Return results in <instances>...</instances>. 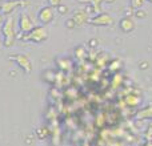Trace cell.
Segmentation results:
<instances>
[{"mask_svg": "<svg viewBox=\"0 0 152 146\" xmlns=\"http://www.w3.org/2000/svg\"><path fill=\"white\" fill-rule=\"evenodd\" d=\"M0 32H1L3 47L4 48L13 47L15 40H16V37H18V33H16V29H15V19H13L11 15L3 20Z\"/></svg>", "mask_w": 152, "mask_h": 146, "instance_id": "cell-1", "label": "cell"}, {"mask_svg": "<svg viewBox=\"0 0 152 146\" xmlns=\"http://www.w3.org/2000/svg\"><path fill=\"white\" fill-rule=\"evenodd\" d=\"M20 36L23 41H32L35 44H42L48 40L50 33L44 25H35V28L29 33H20Z\"/></svg>", "mask_w": 152, "mask_h": 146, "instance_id": "cell-2", "label": "cell"}, {"mask_svg": "<svg viewBox=\"0 0 152 146\" xmlns=\"http://www.w3.org/2000/svg\"><path fill=\"white\" fill-rule=\"evenodd\" d=\"M10 59L15 61L16 65L26 74H29L32 72V61L28 55H26V53H15V55H11Z\"/></svg>", "mask_w": 152, "mask_h": 146, "instance_id": "cell-3", "label": "cell"}, {"mask_svg": "<svg viewBox=\"0 0 152 146\" xmlns=\"http://www.w3.org/2000/svg\"><path fill=\"white\" fill-rule=\"evenodd\" d=\"M88 24L94 27H110L113 24V17L107 12H99L95 16L89 17Z\"/></svg>", "mask_w": 152, "mask_h": 146, "instance_id": "cell-4", "label": "cell"}, {"mask_svg": "<svg viewBox=\"0 0 152 146\" xmlns=\"http://www.w3.org/2000/svg\"><path fill=\"white\" fill-rule=\"evenodd\" d=\"M37 20H39V23L42 24V25H48V24H51L53 20H55V11H53V8L51 7H43L39 9V12H37Z\"/></svg>", "mask_w": 152, "mask_h": 146, "instance_id": "cell-5", "label": "cell"}, {"mask_svg": "<svg viewBox=\"0 0 152 146\" xmlns=\"http://www.w3.org/2000/svg\"><path fill=\"white\" fill-rule=\"evenodd\" d=\"M35 28V23L31 19V16L26 12H21L19 15V29L20 33H29Z\"/></svg>", "mask_w": 152, "mask_h": 146, "instance_id": "cell-6", "label": "cell"}, {"mask_svg": "<svg viewBox=\"0 0 152 146\" xmlns=\"http://www.w3.org/2000/svg\"><path fill=\"white\" fill-rule=\"evenodd\" d=\"M21 4H23V1H20V0H5L0 4V12L4 16H10Z\"/></svg>", "mask_w": 152, "mask_h": 146, "instance_id": "cell-7", "label": "cell"}, {"mask_svg": "<svg viewBox=\"0 0 152 146\" xmlns=\"http://www.w3.org/2000/svg\"><path fill=\"white\" fill-rule=\"evenodd\" d=\"M135 27H136V24H135V20L132 19V16H124V17H121L120 21H119V28H120V31L124 32V33L132 32L135 29Z\"/></svg>", "mask_w": 152, "mask_h": 146, "instance_id": "cell-8", "label": "cell"}, {"mask_svg": "<svg viewBox=\"0 0 152 146\" xmlns=\"http://www.w3.org/2000/svg\"><path fill=\"white\" fill-rule=\"evenodd\" d=\"M71 19L75 21L76 27H81V25H84V24L88 23L89 15H88V12H87L86 9H76Z\"/></svg>", "mask_w": 152, "mask_h": 146, "instance_id": "cell-9", "label": "cell"}, {"mask_svg": "<svg viewBox=\"0 0 152 146\" xmlns=\"http://www.w3.org/2000/svg\"><path fill=\"white\" fill-rule=\"evenodd\" d=\"M124 102H126V105L129 108H136L142 104V97H140L139 94L129 93L124 97Z\"/></svg>", "mask_w": 152, "mask_h": 146, "instance_id": "cell-10", "label": "cell"}, {"mask_svg": "<svg viewBox=\"0 0 152 146\" xmlns=\"http://www.w3.org/2000/svg\"><path fill=\"white\" fill-rule=\"evenodd\" d=\"M136 120H151L152 121V105L144 106L143 109L137 110L135 114Z\"/></svg>", "mask_w": 152, "mask_h": 146, "instance_id": "cell-11", "label": "cell"}, {"mask_svg": "<svg viewBox=\"0 0 152 146\" xmlns=\"http://www.w3.org/2000/svg\"><path fill=\"white\" fill-rule=\"evenodd\" d=\"M56 65H58L60 72H68L72 69V61L69 59H58L56 60Z\"/></svg>", "mask_w": 152, "mask_h": 146, "instance_id": "cell-12", "label": "cell"}, {"mask_svg": "<svg viewBox=\"0 0 152 146\" xmlns=\"http://www.w3.org/2000/svg\"><path fill=\"white\" fill-rule=\"evenodd\" d=\"M50 136H51V130L47 125L39 126V128L36 129V137L39 139H47Z\"/></svg>", "mask_w": 152, "mask_h": 146, "instance_id": "cell-13", "label": "cell"}, {"mask_svg": "<svg viewBox=\"0 0 152 146\" xmlns=\"http://www.w3.org/2000/svg\"><path fill=\"white\" fill-rule=\"evenodd\" d=\"M121 84H123V74L119 72L115 73V74L112 76V78H111V88L118 89L119 86H121Z\"/></svg>", "mask_w": 152, "mask_h": 146, "instance_id": "cell-14", "label": "cell"}, {"mask_svg": "<svg viewBox=\"0 0 152 146\" xmlns=\"http://www.w3.org/2000/svg\"><path fill=\"white\" fill-rule=\"evenodd\" d=\"M123 68V63H121L119 59H115V60H111L110 63H108V69L115 73H118L120 69Z\"/></svg>", "mask_w": 152, "mask_h": 146, "instance_id": "cell-15", "label": "cell"}, {"mask_svg": "<svg viewBox=\"0 0 152 146\" xmlns=\"http://www.w3.org/2000/svg\"><path fill=\"white\" fill-rule=\"evenodd\" d=\"M74 56H75V59H77V60H83V59L87 56V49L83 47V45H79V47L75 48Z\"/></svg>", "mask_w": 152, "mask_h": 146, "instance_id": "cell-16", "label": "cell"}, {"mask_svg": "<svg viewBox=\"0 0 152 146\" xmlns=\"http://www.w3.org/2000/svg\"><path fill=\"white\" fill-rule=\"evenodd\" d=\"M144 3H145V0H129V4H131L132 9H140V8H143Z\"/></svg>", "mask_w": 152, "mask_h": 146, "instance_id": "cell-17", "label": "cell"}, {"mask_svg": "<svg viewBox=\"0 0 152 146\" xmlns=\"http://www.w3.org/2000/svg\"><path fill=\"white\" fill-rule=\"evenodd\" d=\"M95 124H96V126H99V128L104 126V124H105V114H104V113H99V114L96 116Z\"/></svg>", "mask_w": 152, "mask_h": 146, "instance_id": "cell-18", "label": "cell"}, {"mask_svg": "<svg viewBox=\"0 0 152 146\" xmlns=\"http://www.w3.org/2000/svg\"><path fill=\"white\" fill-rule=\"evenodd\" d=\"M89 1H91L92 7H94L95 13H99V12H102V11H100V5H102V3L104 1V0H89Z\"/></svg>", "mask_w": 152, "mask_h": 146, "instance_id": "cell-19", "label": "cell"}, {"mask_svg": "<svg viewBox=\"0 0 152 146\" xmlns=\"http://www.w3.org/2000/svg\"><path fill=\"white\" fill-rule=\"evenodd\" d=\"M48 3V7L51 8H58L59 5L63 4V0H47Z\"/></svg>", "mask_w": 152, "mask_h": 146, "instance_id": "cell-20", "label": "cell"}, {"mask_svg": "<svg viewBox=\"0 0 152 146\" xmlns=\"http://www.w3.org/2000/svg\"><path fill=\"white\" fill-rule=\"evenodd\" d=\"M135 16H136V17H139V19H144V17H147V12H145L143 8H140V9L135 11Z\"/></svg>", "mask_w": 152, "mask_h": 146, "instance_id": "cell-21", "label": "cell"}, {"mask_svg": "<svg viewBox=\"0 0 152 146\" xmlns=\"http://www.w3.org/2000/svg\"><path fill=\"white\" fill-rule=\"evenodd\" d=\"M56 9H58V13H59V15H66V13L68 12V7H67V5H64V4L59 5Z\"/></svg>", "mask_w": 152, "mask_h": 146, "instance_id": "cell-22", "label": "cell"}, {"mask_svg": "<svg viewBox=\"0 0 152 146\" xmlns=\"http://www.w3.org/2000/svg\"><path fill=\"white\" fill-rule=\"evenodd\" d=\"M66 27L67 28H69V29H74V28H76V24H75V21L69 17L68 20H66Z\"/></svg>", "mask_w": 152, "mask_h": 146, "instance_id": "cell-23", "label": "cell"}, {"mask_svg": "<svg viewBox=\"0 0 152 146\" xmlns=\"http://www.w3.org/2000/svg\"><path fill=\"white\" fill-rule=\"evenodd\" d=\"M148 66H150V64H148L147 61H142V63L139 64V68H140V69H147Z\"/></svg>", "mask_w": 152, "mask_h": 146, "instance_id": "cell-24", "label": "cell"}, {"mask_svg": "<svg viewBox=\"0 0 152 146\" xmlns=\"http://www.w3.org/2000/svg\"><path fill=\"white\" fill-rule=\"evenodd\" d=\"M142 146H152V141H147L145 144H143Z\"/></svg>", "mask_w": 152, "mask_h": 146, "instance_id": "cell-25", "label": "cell"}, {"mask_svg": "<svg viewBox=\"0 0 152 146\" xmlns=\"http://www.w3.org/2000/svg\"><path fill=\"white\" fill-rule=\"evenodd\" d=\"M97 44V41H96V40H92V41H91V45H92V47H95V45H96Z\"/></svg>", "mask_w": 152, "mask_h": 146, "instance_id": "cell-26", "label": "cell"}, {"mask_svg": "<svg viewBox=\"0 0 152 146\" xmlns=\"http://www.w3.org/2000/svg\"><path fill=\"white\" fill-rule=\"evenodd\" d=\"M104 1H107V3H111V1H115V0H104Z\"/></svg>", "mask_w": 152, "mask_h": 146, "instance_id": "cell-27", "label": "cell"}, {"mask_svg": "<svg viewBox=\"0 0 152 146\" xmlns=\"http://www.w3.org/2000/svg\"><path fill=\"white\" fill-rule=\"evenodd\" d=\"M1 23H3V19H1V17H0V24H1Z\"/></svg>", "mask_w": 152, "mask_h": 146, "instance_id": "cell-28", "label": "cell"}, {"mask_svg": "<svg viewBox=\"0 0 152 146\" xmlns=\"http://www.w3.org/2000/svg\"><path fill=\"white\" fill-rule=\"evenodd\" d=\"M145 1H150V3H152V0H145Z\"/></svg>", "mask_w": 152, "mask_h": 146, "instance_id": "cell-29", "label": "cell"}, {"mask_svg": "<svg viewBox=\"0 0 152 146\" xmlns=\"http://www.w3.org/2000/svg\"><path fill=\"white\" fill-rule=\"evenodd\" d=\"M3 1H4V0H0V4H1V3H3Z\"/></svg>", "mask_w": 152, "mask_h": 146, "instance_id": "cell-30", "label": "cell"}]
</instances>
